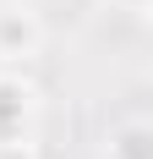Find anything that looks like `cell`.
<instances>
[{
  "label": "cell",
  "instance_id": "cell-2",
  "mask_svg": "<svg viewBox=\"0 0 153 159\" xmlns=\"http://www.w3.org/2000/svg\"><path fill=\"white\" fill-rule=\"evenodd\" d=\"M120 6H131V11H142V6H148V0H120Z\"/></svg>",
  "mask_w": 153,
  "mask_h": 159
},
{
  "label": "cell",
  "instance_id": "cell-1",
  "mask_svg": "<svg viewBox=\"0 0 153 159\" xmlns=\"http://www.w3.org/2000/svg\"><path fill=\"white\" fill-rule=\"evenodd\" d=\"M109 154H115V159H153V132L142 126V121H137V126H126L120 137L109 143Z\"/></svg>",
  "mask_w": 153,
  "mask_h": 159
}]
</instances>
